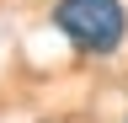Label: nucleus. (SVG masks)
<instances>
[{
    "label": "nucleus",
    "instance_id": "nucleus-1",
    "mask_svg": "<svg viewBox=\"0 0 128 123\" xmlns=\"http://www.w3.org/2000/svg\"><path fill=\"white\" fill-rule=\"evenodd\" d=\"M48 22L86 59H112L128 43V6L123 0H54Z\"/></svg>",
    "mask_w": 128,
    "mask_h": 123
}]
</instances>
